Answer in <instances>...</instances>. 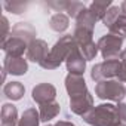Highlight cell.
Wrapping results in <instances>:
<instances>
[{"label":"cell","mask_w":126,"mask_h":126,"mask_svg":"<svg viewBox=\"0 0 126 126\" xmlns=\"http://www.w3.org/2000/svg\"><path fill=\"white\" fill-rule=\"evenodd\" d=\"M74 47H77V45L74 42V37L71 34H64L52 46L47 56L40 62L39 65L43 70H55V68H58L64 61H67L68 55L71 53V50Z\"/></svg>","instance_id":"1"},{"label":"cell","mask_w":126,"mask_h":126,"mask_svg":"<svg viewBox=\"0 0 126 126\" xmlns=\"http://www.w3.org/2000/svg\"><path fill=\"white\" fill-rule=\"evenodd\" d=\"M83 122L91 126H116L120 123L117 117L116 105L108 102L95 105L89 113L83 116Z\"/></svg>","instance_id":"2"},{"label":"cell","mask_w":126,"mask_h":126,"mask_svg":"<svg viewBox=\"0 0 126 126\" xmlns=\"http://www.w3.org/2000/svg\"><path fill=\"white\" fill-rule=\"evenodd\" d=\"M95 95L99 99H108L113 102H122V99L126 96V88L123 86L122 82L111 79V80H104L96 83L95 86Z\"/></svg>","instance_id":"3"},{"label":"cell","mask_w":126,"mask_h":126,"mask_svg":"<svg viewBox=\"0 0 126 126\" xmlns=\"http://www.w3.org/2000/svg\"><path fill=\"white\" fill-rule=\"evenodd\" d=\"M120 67L122 62L120 58H114V59H104L102 62L95 64L91 70V79L96 83L104 82V80H111L114 77L119 76L120 73Z\"/></svg>","instance_id":"4"},{"label":"cell","mask_w":126,"mask_h":126,"mask_svg":"<svg viewBox=\"0 0 126 126\" xmlns=\"http://www.w3.org/2000/svg\"><path fill=\"white\" fill-rule=\"evenodd\" d=\"M122 46H123V39H120V37H117L111 33L102 36L98 40V47H99V52H101L104 59L120 58Z\"/></svg>","instance_id":"5"},{"label":"cell","mask_w":126,"mask_h":126,"mask_svg":"<svg viewBox=\"0 0 126 126\" xmlns=\"http://www.w3.org/2000/svg\"><path fill=\"white\" fill-rule=\"evenodd\" d=\"M92 108H94V96H92V94L89 91L86 94H82V95L70 98V110L74 114H77V116L83 117Z\"/></svg>","instance_id":"6"},{"label":"cell","mask_w":126,"mask_h":126,"mask_svg":"<svg viewBox=\"0 0 126 126\" xmlns=\"http://www.w3.org/2000/svg\"><path fill=\"white\" fill-rule=\"evenodd\" d=\"M86 59L83 58L82 52L79 47H74L71 50V53L68 55L65 65H67V71L68 74H77V76H83L85 70H86Z\"/></svg>","instance_id":"7"},{"label":"cell","mask_w":126,"mask_h":126,"mask_svg":"<svg viewBox=\"0 0 126 126\" xmlns=\"http://www.w3.org/2000/svg\"><path fill=\"white\" fill-rule=\"evenodd\" d=\"M55 96H56V89L50 83H40V85L34 86L33 92H31L33 101L37 102L39 105L50 102V101H55Z\"/></svg>","instance_id":"8"},{"label":"cell","mask_w":126,"mask_h":126,"mask_svg":"<svg viewBox=\"0 0 126 126\" xmlns=\"http://www.w3.org/2000/svg\"><path fill=\"white\" fill-rule=\"evenodd\" d=\"M2 49H3L6 58H22L24 52H27V49H28V45L24 40L11 36L2 45Z\"/></svg>","instance_id":"9"},{"label":"cell","mask_w":126,"mask_h":126,"mask_svg":"<svg viewBox=\"0 0 126 126\" xmlns=\"http://www.w3.org/2000/svg\"><path fill=\"white\" fill-rule=\"evenodd\" d=\"M49 50H47V43L42 39H36L34 42H31L28 45V49H27V61H31V62H40L47 56Z\"/></svg>","instance_id":"10"},{"label":"cell","mask_w":126,"mask_h":126,"mask_svg":"<svg viewBox=\"0 0 126 126\" xmlns=\"http://www.w3.org/2000/svg\"><path fill=\"white\" fill-rule=\"evenodd\" d=\"M11 36L12 37H18L21 40H24L27 45H30L31 42H34L37 37V31L36 28L33 27V24L30 22H18L12 27L11 30Z\"/></svg>","instance_id":"11"},{"label":"cell","mask_w":126,"mask_h":126,"mask_svg":"<svg viewBox=\"0 0 126 126\" xmlns=\"http://www.w3.org/2000/svg\"><path fill=\"white\" fill-rule=\"evenodd\" d=\"M65 89H67V94L70 95V98L86 94L88 86H86L85 77L77 76V74H67V77H65Z\"/></svg>","instance_id":"12"},{"label":"cell","mask_w":126,"mask_h":126,"mask_svg":"<svg viewBox=\"0 0 126 126\" xmlns=\"http://www.w3.org/2000/svg\"><path fill=\"white\" fill-rule=\"evenodd\" d=\"M3 68L12 76H24L28 71V62L24 58H6L5 56Z\"/></svg>","instance_id":"13"},{"label":"cell","mask_w":126,"mask_h":126,"mask_svg":"<svg viewBox=\"0 0 126 126\" xmlns=\"http://www.w3.org/2000/svg\"><path fill=\"white\" fill-rule=\"evenodd\" d=\"M0 122L2 126H18V110L14 104H3L2 113H0Z\"/></svg>","instance_id":"14"},{"label":"cell","mask_w":126,"mask_h":126,"mask_svg":"<svg viewBox=\"0 0 126 126\" xmlns=\"http://www.w3.org/2000/svg\"><path fill=\"white\" fill-rule=\"evenodd\" d=\"M59 111H61V107H59V104H58L56 101H50V102L42 104V105H40V110H39V113H40V120L45 122V123H47V122H50L52 119H55V117L59 114Z\"/></svg>","instance_id":"15"},{"label":"cell","mask_w":126,"mask_h":126,"mask_svg":"<svg viewBox=\"0 0 126 126\" xmlns=\"http://www.w3.org/2000/svg\"><path fill=\"white\" fill-rule=\"evenodd\" d=\"M96 22H98V19L95 18V15L89 11V8H86L76 19V28H85V30L94 31Z\"/></svg>","instance_id":"16"},{"label":"cell","mask_w":126,"mask_h":126,"mask_svg":"<svg viewBox=\"0 0 126 126\" xmlns=\"http://www.w3.org/2000/svg\"><path fill=\"white\" fill-rule=\"evenodd\" d=\"M3 94H5L6 98H9L12 101H19L25 94V88L21 82H9V83L5 85Z\"/></svg>","instance_id":"17"},{"label":"cell","mask_w":126,"mask_h":126,"mask_svg":"<svg viewBox=\"0 0 126 126\" xmlns=\"http://www.w3.org/2000/svg\"><path fill=\"white\" fill-rule=\"evenodd\" d=\"M49 27H50V30L56 31V33H64L70 27V18H68V15L67 14H62V12L52 15L50 19H49Z\"/></svg>","instance_id":"18"},{"label":"cell","mask_w":126,"mask_h":126,"mask_svg":"<svg viewBox=\"0 0 126 126\" xmlns=\"http://www.w3.org/2000/svg\"><path fill=\"white\" fill-rule=\"evenodd\" d=\"M111 0H95V2H92L89 5V11L95 15V18L98 21H102L107 11L111 8Z\"/></svg>","instance_id":"19"},{"label":"cell","mask_w":126,"mask_h":126,"mask_svg":"<svg viewBox=\"0 0 126 126\" xmlns=\"http://www.w3.org/2000/svg\"><path fill=\"white\" fill-rule=\"evenodd\" d=\"M40 122H42L40 120V113L36 108H27L22 113V116L18 122V126H39Z\"/></svg>","instance_id":"20"},{"label":"cell","mask_w":126,"mask_h":126,"mask_svg":"<svg viewBox=\"0 0 126 126\" xmlns=\"http://www.w3.org/2000/svg\"><path fill=\"white\" fill-rule=\"evenodd\" d=\"M108 31L120 39H126V15L125 14H120L119 18L113 22V25L108 28Z\"/></svg>","instance_id":"21"},{"label":"cell","mask_w":126,"mask_h":126,"mask_svg":"<svg viewBox=\"0 0 126 126\" xmlns=\"http://www.w3.org/2000/svg\"><path fill=\"white\" fill-rule=\"evenodd\" d=\"M3 6L8 12H12L15 15H21L27 11L28 3L27 2H19V0H14V2H5Z\"/></svg>","instance_id":"22"},{"label":"cell","mask_w":126,"mask_h":126,"mask_svg":"<svg viewBox=\"0 0 126 126\" xmlns=\"http://www.w3.org/2000/svg\"><path fill=\"white\" fill-rule=\"evenodd\" d=\"M79 49H80V52H82V55H83V58H85L86 61L95 59V56H96L98 52H99L98 43H95V42H91V43H88V45H83V46H80Z\"/></svg>","instance_id":"23"},{"label":"cell","mask_w":126,"mask_h":126,"mask_svg":"<svg viewBox=\"0 0 126 126\" xmlns=\"http://www.w3.org/2000/svg\"><path fill=\"white\" fill-rule=\"evenodd\" d=\"M85 9H86V6H85V3H82V2H68L65 12H67L68 18L77 19V16H79Z\"/></svg>","instance_id":"24"},{"label":"cell","mask_w":126,"mask_h":126,"mask_svg":"<svg viewBox=\"0 0 126 126\" xmlns=\"http://www.w3.org/2000/svg\"><path fill=\"white\" fill-rule=\"evenodd\" d=\"M120 14H122L120 6H111V8L107 11V14H105V16H104V19H102V24H104L107 28H110V27L113 25V22L119 18Z\"/></svg>","instance_id":"25"},{"label":"cell","mask_w":126,"mask_h":126,"mask_svg":"<svg viewBox=\"0 0 126 126\" xmlns=\"http://www.w3.org/2000/svg\"><path fill=\"white\" fill-rule=\"evenodd\" d=\"M120 62H122V67H120V73L117 76V80L122 83H126V49H123L120 53Z\"/></svg>","instance_id":"26"},{"label":"cell","mask_w":126,"mask_h":126,"mask_svg":"<svg viewBox=\"0 0 126 126\" xmlns=\"http://www.w3.org/2000/svg\"><path fill=\"white\" fill-rule=\"evenodd\" d=\"M46 5H47V8L55 9V12L59 14V12H64V11L67 9L68 2H65V0H59V2H47Z\"/></svg>","instance_id":"27"},{"label":"cell","mask_w":126,"mask_h":126,"mask_svg":"<svg viewBox=\"0 0 126 126\" xmlns=\"http://www.w3.org/2000/svg\"><path fill=\"white\" fill-rule=\"evenodd\" d=\"M0 21H2V24H0V25H2V45H3L11 37V34H9V21H8L6 16H2V19H0Z\"/></svg>","instance_id":"28"},{"label":"cell","mask_w":126,"mask_h":126,"mask_svg":"<svg viewBox=\"0 0 126 126\" xmlns=\"http://www.w3.org/2000/svg\"><path fill=\"white\" fill-rule=\"evenodd\" d=\"M116 111H117V117H119L120 123H126V104L119 102L116 105Z\"/></svg>","instance_id":"29"},{"label":"cell","mask_w":126,"mask_h":126,"mask_svg":"<svg viewBox=\"0 0 126 126\" xmlns=\"http://www.w3.org/2000/svg\"><path fill=\"white\" fill-rule=\"evenodd\" d=\"M53 126H76V125L71 123V122H67V120H59V122H56Z\"/></svg>","instance_id":"30"},{"label":"cell","mask_w":126,"mask_h":126,"mask_svg":"<svg viewBox=\"0 0 126 126\" xmlns=\"http://www.w3.org/2000/svg\"><path fill=\"white\" fill-rule=\"evenodd\" d=\"M120 11H122V14L126 15V0H125V2H122V5H120Z\"/></svg>","instance_id":"31"},{"label":"cell","mask_w":126,"mask_h":126,"mask_svg":"<svg viewBox=\"0 0 126 126\" xmlns=\"http://www.w3.org/2000/svg\"><path fill=\"white\" fill-rule=\"evenodd\" d=\"M116 126H126L125 123H119V125H116Z\"/></svg>","instance_id":"32"},{"label":"cell","mask_w":126,"mask_h":126,"mask_svg":"<svg viewBox=\"0 0 126 126\" xmlns=\"http://www.w3.org/2000/svg\"><path fill=\"white\" fill-rule=\"evenodd\" d=\"M46 126H53V125H46Z\"/></svg>","instance_id":"33"}]
</instances>
